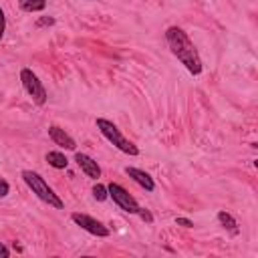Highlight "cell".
<instances>
[{"mask_svg":"<svg viewBox=\"0 0 258 258\" xmlns=\"http://www.w3.org/2000/svg\"><path fill=\"white\" fill-rule=\"evenodd\" d=\"M165 40H167V46H169L171 54L187 69L189 75H194V77L202 75L204 64H202L200 52H198V48L194 46V42L189 40V36H187V32L183 28L169 26L165 30Z\"/></svg>","mask_w":258,"mask_h":258,"instance_id":"obj_1","label":"cell"},{"mask_svg":"<svg viewBox=\"0 0 258 258\" xmlns=\"http://www.w3.org/2000/svg\"><path fill=\"white\" fill-rule=\"evenodd\" d=\"M20 175H22L24 183L28 185V189H30L40 202H44L46 206H50V208H54V210H62V208H64V204H62V200L58 198V194H54V189L46 183V179H44L40 173H36V171H32V169H24Z\"/></svg>","mask_w":258,"mask_h":258,"instance_id":"obj_2","label":"cell"},{"mask_svg":"<svg viewBox=\"0 0 258 258\" xmlns=\"http://www.w3.org/2000/svg\"><path fill=\"white\" fill-rule=\"evenodd\" d=\"M95 125H97V129L101 131V135L111 143V145H115L119 151H123V153H127V155H139V147L131 141V139H127L123 133H121V129L113 123V121H109V119H105V117H97V121H95Z\"/></svg>","mask_w":258,"mask_h":258,"instance_id":"obj_3","label":"cell"},{"mask_svg":"<svg viewBox=\"0 0 258 258\" xmlns=\"http://www.w3.org/2000/svg\"><path fill=\"white\" fill-rule=\"evenodd\" d=\"M20 83H22V89L26 91V95L32 99L34 105H44L48 95H46V89L44 85L40 83V79L36 77V73L32 69H20Z\"/></svg>","mask_w":258,"mask_h":258,"instance_id":"obj_4","label":"cell"},{"mask_svg":"<svg viewBox=\"0 0 258 258\" xmlns=\"http://www.w3.org/2000/svg\"><path fill=\"white\" fill-rule=\"evenodd\" d=\"M107 191H109V198L113 200V204L119 206L123 212H127V214H137L139 212V208H141L139 202L121 183H117V181L107 183Z\"/></svg>","mask_w":258,"mask_h":258,"instance_id":"obj_5","label":"cell"},{"mask_svg":"<svg viewBox=\"0 0 258 258\" xmlns=\"http://www.w3.org/2000/svg\"><path fill=\"white\" fill-rule=\"evenodd\" d=\"M71 220L85 232H89L91 236H97V238H109L111 236V230L97 218L89 216V214H83V212H73L71 214Z\"/></svg>","mask_w":258,"mask_h":258,"instance_id":"obj_6","label":"cell"},{"mask_svg":"<svg viewBox=\"0 0 258 258\" xmlns=\"http://www.w3.org/2000/svg\"><path fill=\"white\" fill-rule=\"evenodd\" d=\"M75 161H77L79 169H81L87 177H91V179H95V181L101 177V165H99L91 155L77 151V153H75Z\"/></svg>","mask_w":258,"mask_h":258,"instance_id":"obj_7","label":"cell"},{"mask_svg":"<svg viewBox=\"0 0 258 258\" xmlns=\"http://www.w3.org/2000/svg\"><path fill=\"white\" fill-rule=\"evenodd\" d=\"M48 137L52 139L54 145L62 147V149H69V151H75L77 149V141L58 125H48Z\"/></svg>","mask_w":258,"mask_h":258,"instance_id":"obj_8","label":"cell"},{"mask_svg":"<svg viewBox=\"0 0 258 258\" xmlns=\"http://www.w3.org/2000/svg\"><path fill=\"white\" fill-rule=\"evenodd\" d=\"M125 173H127L137 185H141L145 191H153V189H155V181H153V177H151L147 171H143V169H139V167H133V165H127V167H125Z\"/></svg>","mask_w":258,"mask_h":258,"instance_id":"obj_9","label":"cell"},{"mask_svg":"<svg viewBox=\"0 0 258 258\" xmlns=\"http://www.w3.org/2000/svg\"><path fill=\"white\" fill-rule=\"evenodd\" d=\"M44 159H46V163H48L50 167H54V169H67V167H69V159H67V155H64L62 151H48V153L44 155Z\"/></svg>","mask_w":258,"mask_h":258,"instance_id":"obj_10","label":"cell"},{"mask_svg":"<svg viewBox=\"0 0 258 258\" xmlns=\"http://www.w3.org/2000/svg\"><path fill=\"white\" fill-rule=\"evenodd\" d=\"M218 222H220V226L222 228H226L232 236H238V232H240V228H238V222H236V218L232 216V214H228V212H218Z\"/></svg>","mask_w":258,"mask_h":258,"instance_id":"obj_11","label":"cell"},{"mask_svg":"<svg viewBox=\"0 0 258 258\" xmlns=\"http://www.w3.org/2000/svg\"><path fill=\"white\" fill-rule=\"evenodd\" d=\"M18 6L20 10L24 12H42L46 8V0H18Z\"/></svg>","mask_w":258,"mask_h":258,"instance_id":"obj_12","label":"cell"},{"mask_svg":"<svg viewBox=\"0 0 258 258\" xmlns=\"http://www.w3.org/2000/svg\"><path fill=\"white\" fill-rule=\"evenodd\" d=\"M91 191H93V198H95L97 202H105V200L109 198L107 185H103V183H99V181H97V183L93 185V189H91Z\"/></svg>","mask_w":258,"mask_h":258,"instance_id":"obj_13","label":"cell"},{"mask_svg":"<svg viewBox=\"0 0 258 258\" xmlns=\"http://www.w3.org/2000/svg\"><path fill=\"white\" fill-rule=\"evenodd\" d=\"M137 216L143 220V222H147V224H153V214L147 210V208H139V212H137Z\"/></svg>","mask_w":258,"mask_h":258,"instance_id":"obj_14","label":"cell"},{"mask_svg":"<svg viewBox=\"0 0 258 258\" xmlns=\"http://www.w3.org/2000/svg\"><path fill=\"white\" fill-rule=\"evenodd\" d=\"M8 194H10V183L4 177H0V198H6Z\"/></svg>","mask_w":258,"mask_h":258,"instance_id":"obj_15","label":"cell"},{"mask_svg":"<svg viewBox=\"0 0 258 258\" xmlns=\"http://www.w3.org/2000/svg\"><path fill=\"white\" fill-rule=\"evenodd\" d=\"M175 224L181 226V228H194V222H191L189 218H181V216L175 218Z\"/></svg>","mask_w":258,"mask_h":258,"instance_id":"obj_16","label":"cell"},{"mask_svg":"<svg viewBox=\"0 0 258 258\" xmlns=\"http://www.w3.org/2000/svg\"><path fill=\"white\" fill-rule=\"evenodd\" d=\"M54 24V18L52 16H46V18H38L36 20V28H40V26H52Z\"/></svg>","mask_w":258,"mask_h":258,"instance_id":"obj_17","label":"cell"},{"mask_svg":"<svg viewBox=\"0 0 258 258\" xmlns=\"http://www.w3.org/2000/svg\"><path fill=\"white\" fill-rule=\"evenodd\" d=\"M4 30H6V14H4V10L0 8V40H2V36H4Z\"/></svg>","mask_w":258,"mask_h":258,"instance_id":"obj_18","label":"cell"},{"mask_svg":"<svg viewBox=\"0 0 258 258\" xmlns=\"http://www.w3.org/2000/svg\"><path fill=\"white\" fill-rule=\"evenodd\" d=\"M10 256V250H8V246H4L2 242H0V258H8Z\"/></svg>","mask_w":258,"mask_h":258,"instance_id":"obj_19","label":"cell"}]
</instances>
